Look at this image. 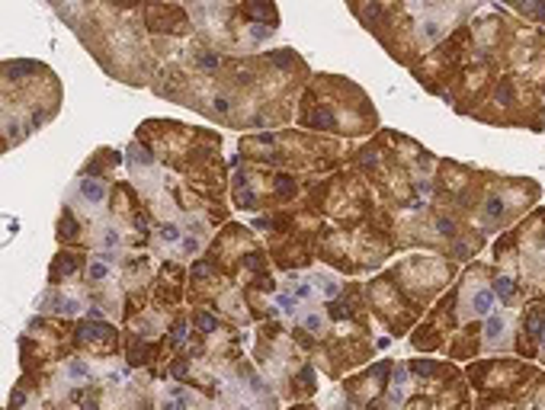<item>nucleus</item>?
I'll use <instances>...</instances> for the list:
<instances>
[{
  "instance_id": "39448f33",
  "label": "nucleus",
  "mask_w": 545,
  "mask_h": 410,
  "mask_svg": "<svg viewBox=\"0 0 545 410\" xmlns=\"http://www.w3.org/2000/svg\"><path fill=\"white\" fill-rule=\"evenodd\" d=\"M158 234H161V237H164V241H167V244H173V241H180V228H176V224H173V221H164V224H161V228H158Z\"/></svg>"
},
{
  "instance_id": "20e7f679",
  "label": "nucleus",
  "mask_w": 545,
  "mask_h": 410,
  "mask_svg": "<svg viewBox=\"0 0 545 410\" xmlns=\"http://www.w3.org/2000/svg\"><path fill=\"white\" fill-rule=\"evenodd\" d=\"M490 292H494V295H500L503 302H507V298H513V292H516V289H513V279L500 276V279L494 282V289H490Z\"/></svg>"
},
{
  "instance_id": "f03ea898",
  "label": "nucleus",
  "mask_w": 545,
  "mask_h": 410,
  "mask_svg": "<svg viewBox=\"0 0 545 410\" xmlns=\"http://www.w3.org/2000/svg\"><path fill=\"white\" fill-rule=\"evenodd\" d=\"M80 189H84V196L90 202H103V196H106V189L100 186L97 180H84V183H80Z\"/></svg>"
},
{
  "instance_id": "423d86ee",
  "label": "nucleus",
  "mask_w": 545,
  "mask_h": 410,
  "mask_svg": "<svg viewBox=\"0 0 545 410\" xmlns=\"http://www.w3.org/2000/svg\"><path fill=\"white\" fill-rule=\"evenodd\" d=\"M87 276H90V279H106L109 276L106 263H90V266H87Z\"/></svg>"
},
{
  "instance_id": "f257e3e1",
  "label": "nucleus",
  "mask_w": 545,
  "mask_h": 410,
  "mask_svg": "<svg viewBox=\"0 0 545 410\" xmlns=\"http://www.w3.org/2000/svg\"><path fill=\"white\" fill-rule=\"evenodd\" d=\"M472 308H475V314H488L494 311V292L490 289H481V292H475V302H472Z\"/></svg>"
},
{
  "instance_id": "9d476101",
  "label": "nucleus",
  "mask_w": 545,
  "mask_h": 410,
  "mask_svg": "<svg viewBox=\"0 0 545 410\" xmlns=\"http://www.w3.org/2000/svg\"><path fill=\"white\" fill-rule=\"evenodd\" d=\"M539 343H542V350H545V330L539 333Z\"/></svg>"
},
{
  "instance_id": "1a4fd4ad",
  "label": "nucleus",
  "mask_w": 545,
  "mask_h": 410,
  "mask_svg": "<svg viewBox=\"0 0 545 410\" xmlns=\"http://www.w3.org/2000/svg\"><path fill=\"white\" fill-rule=\"evenodd\" d=\"M164 410H183V404H180V401H167V404H164Z\"/></svg>"
},
{
  "instance_id": "6e6552de",
  "label": "nucleus",
  "mask_w": 545,
  "mask_h": 410,
  "mask_svg": "<svg viewBox=\"0 0 545 410\" xmlns=\"http://www.w3.org/2000/svg\"><path fill=\"white\" fill-rule=\"evenodd\" d=\"M71 375H87V365L84 362H71Z\"/></svg>"
},
{
  "instance_id": "0eeeda50",
  "label": "nucleus",
  "mask_w": 545,
  "mask_h": 410,
  "mask_svg": "<svg viewBox=\"0 0 545 410\" xmlns=\"http://www.w3.org/2000/svg\"><path fill=\"white\" fill-rule=\"evenodd\" d=\"M500 211H503V202H500V199H490V202H488V215H490V218H497Z\"/></svg>"
},
{
  "instance_id": "7ed1b4c3",
  "label": "nucleus",
  "mask_w": 545,
  "mask_h": 410,
  "mask_svg": "<svg viewBox=\"0 0 545 410\" xmlns=\"http://www.w3.org/2000/svg\"><path fill=\"white\" fill-rule=\"evenodd\" d=\"M485 333H488V340H497V337L503 333V317H500V314H488Z\"/></svg>"
}]
</instances>
